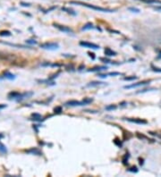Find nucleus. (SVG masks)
<instances>
[{"label": "nucleus", "mask_w": 161, "mask_h": 177, "mask_svg": "<svg viewBox=\"0 0 161 177\" xmlns=\"http://www.w3.org/2000/svg\"><path fill=\"white\" fill-rule=\"evenodd\" d=\"M54 111H55V113L59 114V113L62 112V107H56L55 109H54Z\"/></svg>", "instance_id": "bb28decb"}, {"label": "nucleus", "mask_w": 161, "mask_h": 177, "mask_svg": "<svg viewBox=\"0 0 161 177\" xmlns=\"http://www.w3.org/2000/svg\"><path fill=\"white\" fill-rule=\"evenodd\" d=\"M4 77L6 78V79H8L10 81H13V80L15 79V75L13 74V73H9V72H6L5 74H4Z\"/></svg>", "instance_id": "2eb2a0df"}, {"label": "nucleus", "mask_w": 161, "mask_h": 177, "mask_svg": "<svg viewBox=\"0 0 161 177\" xmlns=\"http://www.w3.org/2000/svg\"><path fill=\"white\" fill-rule=\"evenodd\" d=\"M79 44H80V46H82L83 48H92V49H98V48H99V46H98L97 44L90 43V42H88V41H81Z\"/></svg>", "instance_id": "20e7f679"}, {"label": "nucleus", "mask_w": 161, "mask_h": 177, "mask_svg": "<svg viewBox=\"0 0 161 177\" xmlns=\"http://www.w3.org/2000/svg\"><path fill=\"white\" fill-rule=\"evenodd\" d=\"M0 153L1 154H6L7 153V149H6V147L4 145L3 143L2 142H0Z\"/></svg>", "instance_id": "6ab92c4d"}, {"label": "nucleus", "mask_w": 161, "mask_h": 177, "mask_svg": "<svg viewBox=\"0 0 161 177\" xmlns=\"http://www.w3.org/2000/svg\"><path fill=\"white\" fill-rule=\"evenodd\" d=\"M105 85V82H90L89 84H87L86 87H98V86H102Z\"/></svg>", "instance_id": "f8f14e48"}, {"label": "nucleus", "mask_w": 161, "mask_h": 177, "mask_svg": "<svg viewBox=\"0 0 161 177\" xmlns=\"http://www.w3.org/2000/svg\"><path fill=\"white\" fill-rule=\"evenodd\" d=\"M40 48L43 49H47V50H56L59 48V45L56 42H46L40 45Z\"/></svg>", "instance_id": "7ed1b4c3"}, {"label": "nucleus", "mask_w": 161, "mask_h": 177, "mask_svg": "<svg viewBox=\"0 0 161 177\" xmlns=\"http://www.w3.org/2000/svg\"><path fill=\"white\" fill-rule=\"evenodd\" d=\"M146 4H161L160 0H139Z\"/></svg>", "instance_id": "f3484780"}, {"label": "nucleus", "mask_w": 161, "mask_h": 177, "mask_svg": "<svg viewBox=\"0 0 161 177\" xmlns=\"http://www.w3.org/2000/svg\"><path fill=\"white\" fill-rule=\"evenodd\" d=\"M8 98H10V99H16L17 101H18V99H19L20 96H21V93L18 91H12L10 92V93H8Z\"/></svg>", "instance_id": "6e6552de"}, {"label": "nucleus", "mask_w": 161, "mask_h": 177, "mask_svg": "<svg viewBox=\"0 0 161 177\" xmlns=\"http://www.w3.org/2000/svg\"><path fill=\"white\" fill-rule=\"evenodd\" d=\"M129 171H130V172H134V173H137V172H138V169H137V167H136V166H133V167L130 168Z\"/></svg>", "instance_id": "c85d7f7f"}, {"label": "nucleus", "mask_w": 161, "mask_h": 177, "mask_svg": "<svg viewBox=\"0 0 161 177\" xmlns=\"http://www.w3.org/2000/svg\"><path fill=\"white\" fill-rule=\"evenodd\" d=\"M105 55L108 56V57H115V56H116V52L113 51L110 48H107L105 49Z\"/></svg>", "instance_id": "9b49d317"}, {"label": "nucleus", "mask_w": 161, "mask_h": 177, "mask_svg": "<svg viewBox=\"0 0 161 177\" xmlns=\"http://www.w3.org/2000/svg\"><path fill=\"white\" fill-rule=\"evenodd\" d=\"M5 107H6V105H0V109H4Z\"/></svg>", "instance_id": "72a5a7b5"}, {"label": "nucleus", "mask_w": 161, "mask_h": 177, "mask_svg": "<svg viewBox=\"0 0 161 177\" xmlns=\"http://www.w3.org/2000/svg\"><path fill=\"white\" fill-rule=\"evenodd\" d=\"M155 9H156V10H159V11H161V6H157V7H155Z\"/></svg>", "instance_id": "f704fd0d"}, {"label": "nucleus", "mask_w": 161, "mask_h": 177, "mask_svg": "<svg viewBox=\"0 0 161 177\" xmlns=\"http://www.w3.org/2000/svg\"><path fill=\"white\" fill-rule=\"evenodd\" d=\"M128 10L131 11V12H133V13H140L141 12L139 8H136V7H129Z\"/></svg>", "instance_id": "4be33fe9"}, {"label": "nucleus", "mask_w": 161, "mask_h": 177, "mask_svg": "<svg viewBox=\"0 0 161 177\" xmlns=\"http://www.w3.org/2000/svg\"><path fill=\"white\" fill-rule=\"evenodd\" d=\"M128 158H129V154H126V155L124 156V158H123V164H128Z\"/></svg>", "instance_id": "b1692460"}, {"label": "nucleus", "mask_w": 161, "mask_h": 177, "mask_svg": "<svg viewBox=\"0 0 161 177\" xmlns=\"http://www.w3.org/2000/svg\"><path fill=\"white\" fill-rule=\"evenodd\" d=\"M4 44L8 45V46H11V47H16V48H27L29 47H26V46H23V45H16V44H12V43H8V42H3Z\"/></svg>", "instance_id": "a211bd4d"}, {"label": "nucleus", "mask_w": 161, "mask_h": 177, "mask_svg": "<svg viewBox=\"0 0 161 177\" xmlns=\"http://www.w3.org/2000/svg\"><path fill=\"white\" fill-rule=\"evenodd\" d=\"M12 33L9 31H1L0 32V37H10Z\"/></svg>", "instance_id": "aec40b11"}, {"label": "nucleus", "mask_w": 161, "mask_h": 177, "mask_svg": "<svg viewBox=\"0 0 161 177\" xmlns=\"http://www.w3.org/2000/svg\"><path fill=\"white\" fill-rule=\"evenodd\" d=\"M137 79V77L136 76H132V77H124L123 80L124 81H133V80H136Z\"/></svg>", "instance_id": "a878e982"}, {"label": "nucleus", "mask_w": 161, "mask_h": 177, "mask_svg": "<svg viewBox=\"0 0 161 177\" xmlns=\"http://www.w3.org/2000/svg\"><path fill=\"white\" fill-rule=\"evenodd\" d=\"M149 82H150V81H143V82H137V83H133V84H131V85L124 86V88L130 89V88H138V87H141V86H144V85H147V84H149Z\"/></svg>", "instance_id": "39448f33"}, {"label": "nucleus", "mask_w": 161, "mask_h": 177, "mask_svg": "<svg viewBox=\"0 0 161 177\" xmlns=\"http://www.w3.org/2000/svg\"><path fill=\"white\" fill-rule=\"evenodd\" d=\"M125 120H127L128 122L134 123H138V124H147L148 122L144 119H140V118H125Z\"/></svg>", "instance_id": "0eeeda50"}, {"label": "nucleus", "mask_w": 161, "mask_h": 177, "mask_svg": "<svg viewBox=\"0 0 161 177\" xmlns=\"http://www.w3.org/2000/svg\"><path fill=\"white\" fill-rule=\"evenodd\" d=\"M123 73H118V72H112V73H105V74H98V76L100 78H105V77H107V76H118V75H122Z\"/></svg>", "instance_id": "9d476101"}, {"label": "nucleus", "mask_w": 161, "mask_h": 177, "mask_svg": "<svg viewBox=\"0 0 161 177\" xmlns=\"http://www.w3.org/2000/svg\"><path fill=\"white\" fill-rule=\"evenodd\" d=\"M71 4H73V5H79V6H85V7H88V8H90V9H93V10H95V11L103 12V13H113V12L116 11V10L108 9V8H103V7L92 6V5H90V4L82 3V2H77V1H71Z\"/></svg>", "instance_id": "f257e3e1"}, {"label": "nucleus", "mask_w": 161, "mask_h": 177, "mask_svg": "<svg viewBox=\"0 0 161 177\" xmlns=\"http://www.w3.org/2000/svg\"><path fill=\"white\" fill-rule=\"evenodd\" d=\"M33 95V92L32 91H28V92H24V93H21V96H20L18 101H21L22 99H25V98H29L30 97H32Z\"/></svg>", "instance_id": "1a4fd4ad"}, {"label": "nucleus", "mask_w": 161, "mask_h": 177, "mask_svg": "<svg viewBox=\"0 0 161 177\" xmlns=\"http://www.w3.org/2000/svg\"><path fill=\"white\" fill-rule=\"evenodd\" d=\"M89 56H90V57H92V59H94V58H95V56H94V54H93V53H89Z\"/></svg>", "instance_id": "473e14b6"}, {"label": "nucleus", "mask_w": 161, "mask_h": 177, "mask_svg": "<svg viewBox=\"0 0 161 177\" xmlns=\"http://www.w3.org/2000/svg\"><path fill=\"white\" fill-rule=\"evenodd\" d=\"M152 70L156 72V73H161V69L160 68H158V67H153L152 66Z\"/></svg>", "instance_id": "cd10ccee"}, {"label": "nucleus", "mask_w": 161, "mask_h": 177, "mask_svg": "<svg viewBox=\"0 0 161 177\" xmlns=\"http://www.w3.org/2000/svg\"><path fill=\"white\" fill-rule=\"evenodd\" d=\"M62 10H63V11H65L66 13H70V14H72V15H76V13H74L72 9H69V8H66V7H64V8H62Z\"/></svg>", "instance_id": "412c9836"}, {"label": "nucleus", "mask_w": 161, "mask_h": 177, "mask_svg": "<svg viewBox=\"0 0 161 177\" xmlns=\"http://www.w3.org/2000/svg\"><path fill=\"white\" fill-rule=\"evenodd\" d=\"M101 61H103L104 63H110L111 61L110 60H107V59H105V58H100Z\"/></svg>", "instance_id": "c756f323"}, {"label": "nucleus", "mask_w": 161, "mask_h": 177, "mask_svg": "<svg viewBox=\"0 0 161 177\" xmlns=\"http://www.w3.org/2000/svg\"><path fill=\"white\" fill-rule=\"evenodd\" d=\"M95 29L94 25L92 24L91 22H88V23H86L85 25L82 27V31H89V30H93Z\"/></svg>", "instance_id": "4468645a"}, {"label": "nucleus", "mask_w": 161, "mask_h": 177, "mask_svg": "<svg viewBox=\"0 0 161 177\" xmlns=\"http://www.w3.org/2000/svg\"><path fill=\"white\" fill-rule=\"evenodd\" d=\"M27 153H31V154H34V155H38V156H40L41 155V152L38 149H36V148H32V149H31L30 150H27Z\"/></svg>", "instance_id": "dca6fc26"}, {"label": "nucleus", "mask_w": 161, "mask_h": 177, "mask_svg": "<svg viewBox=\"0 0 161 177\" xmlns=\"http://www.w3.org/2000/svg\"><path fill=\"white\" fill-rule=\"evenodd\" d=\"M54 26L57 28L60 32H65V33H73V30L72 29H70L69 27H67V26H64V25H59V24H57V23H55Z\"/></svg>", "instance_id": "423d86ee"}, {"label": "nucleus", "mask_w": 161, "mask_h": 177, "mask_svg": "<svg viewBox=\"0 0 161 177\" xmlns=\"http://www.w3.org/2000/svg\"><path fill=\"white\" fill-rule=\"evenodd\" d=\"M26 43H28L30 45H36L37 41L34 40V39H28V40H26Z\"/></svg>", "instance_id": "393cba45"}, {"label": "nucleus", "mask_w": 161, "mask_h": 177, "mask_svg": "<svg viewBox=\"0 0 161 177\" xmlns=\"http://www.w3.org/2000/svg\"><path fill=\"white\" fill-rule=\"evenodd\" d=\"M21 5H22V6H31V5H30V4H26V3H23V2H22V3H21Z\"/></svg>", "instance_id": "7c9ffc66"}, {"label": "nucleus", "mask_w": 161, "mask_h": 177, "mask_svg": "<svg viewBox=\"0 0 161 177\" xmlns=\"http://www.w3.org/2000/svg\"><path fill=\"white\" fill-rule=\"evenodd\" d=\"M114 142L116 143V144L117 146H119V147H121V146H122V143H121V142H117V139H115V140H114Z\"/></svg>", "instance_id": "2f4dec72"}, {"label": "nucleus", "mask_w": 161, "mask_h": 177, "mask_svg": "<svg viewBox=\"0 0 161 177\" xmlns=\"http://www.w3.org/2000/svg\"><path fill=\"white\" fill-rule=\"evenodd\" d=\"M107 69V66H96L94 68L88 70V72H99V71H105V70Z\"/></svg>", "instance_id": "ddd939ff"}, {"label": "nucleus", "mask_w": 161, "mask_h": 177, "mask_svg": "<svg viewBox=\"0 0 161 177\" xmlns=\"http://www.w3.org/2000/svg\"><path fill=\"white\" fill-rule=\"evenodd\" d=\"M93 101V99L90 98H84L82 101H77V100H70L65 103L66 106L68 107H82V106H85V105L90 104Z\"/></svg>", "instance_id": "f03ea898"}, {"label": "nucleus", "mask_w": 161, "mask_h": 177, "mask_svg": "<svg viewBox=\"0 0 161 177\" xmlns=\"http://www.w3.org/2000/svg\"><path fill=\"white\" fill-rule=\"evenodd\" d=\"M116 108V105H110V106H107L106 107V110H115Z\"/></svg>", "instance_id": "5701e85b"}]
</instances>
